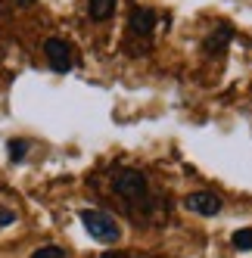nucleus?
Instances as JSON below:
<instances>
[{
	"label": "nucleus",
	"instance_id": "9b49d317",
	"mask_svg": "<svg viewBox=\"0 0 252 258\" xmlns=\"http://www.w3.org/2000/svg\"><path fill=\"white\" fill-rule=\"evenodd\" d=\"M103 258H128V255H124V252H115V249H112V252H106Z\"/></svg>",
	"mask_w": 252,
	"mask_h": 258
},
{
	"label": "nucleus",
	"instance_id": "7ed1b4c3",
	"mask_svg": "<svg viewBox=\"0 0 252 258\" xmlns=\"http://www.w3.org/2000/svg\"><path fill=\"white\" fill-rule=\"evenodd\" d=\"M184 209H187V212H196V215L212 218V215H218V212H221V196H218V193H212V190H196V193H190V196L184 199Z\"/></svg>",
	"mask_w": 252,
	"mask_h": 258
},
{
	"label": "nucleus",
	"instance_id": "f03ea898",
	"mask_svg": "<svg viewBox=\"0 0 252 258\" xmlns=\"http://www.w3.org/2000/svg\"><path fill=\"white\" fill-rule=\"evenodd\" d=\"M115 190L128 202H147V177L134 168H124L115 174Z\"/></svg>",
	"mask_w": 252,
	"mask_h": 258
},
{
	"label": "nucleus",
	"instance_id": "39448f33",
	"mask_svg": "<svg viewBox=\"0 0 252 258\" xmlns=\"http://www.w3.org/2000/svg\"><path fill=\"white\" fill-rule=\"evenodd\" d=\"M153 22H156V13L153 10H134L131 13V34H147L153 31Z\"/></svg>",
	"mask_w": 252,
	"mask_h": 258
},
{
	"label": "nucleus",
	"instance_id": "6e6552de",
	"mask_svg": "<svg viewBox=\"0 0 252 258\" xmlns=\"http://www.w3.org/2000/svg\"><path fill=\"white\" fill-rule=\"evenodd\" d=\"M25 153H28V143L25 140H10V159L13 162H22Z\"/></svg>",
	"mask_w": 252,
	"mask_h": 258
},
{
	"label": "nucleus",
	"instance_id": "0eeeda50",
	"mask_svg": "<svg viewBox=\"0 0 252 258\" xmlns=\"http://www.w3.org/2000/svg\"><path fill=\"white\" fill-rule=\"evenodd\" d=\"M230 243H233V249H240V252H252V227L237 230L230 236Z\"/></svg>",
	"mask_w": 252,
	"mask_h": 258
},
{
	"label": "nucleus",
	"instance_id": "9d476101",
	"mask_svg": "<svg viewBox=\"0 0 252 258\" xmlns=\"http://www.w3.org/2000/svg\"><path fill=\"white\" fill-rule=\"evenodd\" d=\"M16 221V212H10V209H0V227H10Z\"/></svg>",
	"mask_w": 252,
	"mask_h": 258
},
{
	"label": "nucleus",
	"instance_id": "20e7f679",
	"mask_svg": "<svg viewBox=\"0 0 252 258\" xmlns=\"http://www.w3.org/2000/svg\"><path fill=\"white\" fill-rule=\"evenodd\" d=\"M44 53H47V59H50V66H53V72H66L72 69V50H69V44L66 41H59V38H50L47 44H44Z\"/></svg>",
	"mask_w": 252,
	"mask_h": 258
},
{
	"label": "nucleus",
	"instance_id": "f8f14e48",
	"mask_svg": "<svg viewBox=\"0 0 252 258\" xmlns=\"http://www.w3.org/2000/svg\"><path fill=\"white\" fill-rule=\"evenodd\" d=\"M16 4H19V7H31V4H34V0H16Z\"/></svg>",
	"mask_w": 252,
	"mask_h": 258
},
{
	"label": "nucleus",
	"instance_id": "423d86ee",
	"mask_svg": "<svg viewBox=\"0 0 252 258\" xmlns=\"http://www.w3.org/2000/svg\"><path fill=\"white\" fill-rule=\"evenodd\" d=\"M115 4H118V0H91V4H87V10H91V19H97V22L109 19V16L115 13Z\"/></svg>",
	"mask_w": 252,
	"mask_h": 258
},
{
	"label": "nucleus",
	"instance_id": "f257e3e1",
	"mask_svg": "<svg viewBox=\"0 0 252 258\" xmlns=\"http://www.w3.org/2000/svg\"><path fill=\"white\" fill-rule=\"evenodd\" d=\"M81 221H84V230L94 239H100V243H118L121 239V227L115 224V218L100 212V209H84Z\"/></svg>",
	"mask_w": 252,
	"mask_h": 258
},
{
	"label": "nucleus",
	"instance_id": "1a4fd4ad",
	"mask_svg": "<svg viewBox=\"0 0 252 258\" xmlns=\"http://www.w3.org/2000/svg\"><path fill=\"white\" fill-rule=\"evenodd\" d=\"M31 258H66V249H59V246H41L38 252H31Z\"/></svg>",
	"mask_w": 252,
	"mask_h": 258
}]
</instances>
